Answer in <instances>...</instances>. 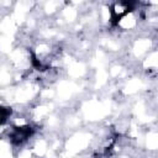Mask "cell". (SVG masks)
<instances>
[{
	"label": "cell",
	"mask_w": 158,
	"mask_h": 158,
	"mask_svg": "<svg viewBox=\"0 0 158 158\" xmlns=\"http://www.w3.org/2000/svg\"><path fill=\"white\" fill-rule=\"evenodd\" d=\"M11 116V109L6 106H0V125H4Z\"/></svg>",
	"instance_id": "obj_1"
}]
</instances>
